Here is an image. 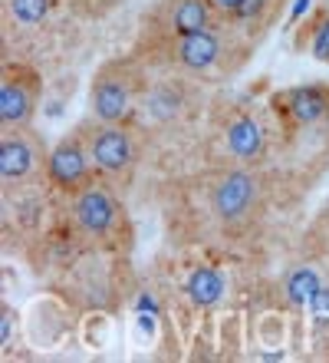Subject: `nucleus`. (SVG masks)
<instances>
[{"label": "nucleus", "instance_id": "nucleus-14", "mask_svg": "<svg viewBox=\"0 0 329 363\" xmlns=\"http://www.w3.org/2000/svg\"><path fill=\"white\" fill-rule=\"evenodd\" d=\"M10 13L20 23H40L50 13V0H10Z\"/></svg>", "mask_w": 329, "mask_h": 363}, {"label": "nucleus", "instance_id": "nucleus-12", "mask_svg": "<svg viewBox=\"0 0 329 363\" xmlns=\"http://www.w3.org/2000/svg\"><path fill=\"white\" fill-rule=\"evenodd\" d=\"M224 294V277L217 274L214 268H197L188 277V297L197 307H214Z\"/></svg>", "mask_w": 329, "mask_h": 363}, {"label": "nucleus", "instance_id": "nucleus-1", "mask_svg": "<svg viewBox=\"0 0 329 363\" xmlns=\"http://www.w3.org/2000/svg\"><path fill=\"white\" fill-rule=\"evenodd\" d=\"M40 83L37 77L23 67L4 69V86H0V119L4 125H23L37 109Z\"/></svg>", "mask_w": 329, "mask_h": 363}, {"label": "nucleus", "instance_id": "nucleus-13", "mask_svg": "<svg viewBox=\"0 0 329 363\" xmlns=\"http://www.w3.org/2000/svg\"><path fill=\"white\" fill-rule=\"evenodd\" d=\"M310 53L320 63H329V10L320 7L316 20H313V33H310Z\"/></svg>", "mask_w": 329, "mask_h": 363}, {"label": "nucleus", "instance_id": "nucleus-10", "mask_svg": "<svg viewBox=\"0 0 329 363\" xmlns=\"http://www.w3.org/2000/svg\"><path fill=\"white\" fill-rule=\"evenodd\" d=\"M211 0H175L171 7V33L175 37H188L197 30L211 27Z\"/></svg>", "mask_w": 329, "mask_h": 363}, {"label": "nucleus", "instance_id": "nucleus-4", "mask_svg": "<svg viewBox=\"0 0 329 363\" xmlns=\"http://www.w3.org/2000/svg\"><path fill=\"white\" fill-rule=\"evenodd\" d=\"M76 218L89 235H109V231L119 225V205H115L112 191L99 189V185H89V189L79 195L76 201Z\"/></svg>", "mask_w": 329, "mask_h": 363}, {"label": "nucleus", "instance_id": "nucleus-15", "mask_svg": "<svg viewBox=\"0 0 329 363\" xmlns=\"http://www.w3.org/2000/svg\"><path fill=\"white\" fill-rule=\"evenodd\" d=\"M290 294H293V301L316 297V294H320V281H316L310 271H300V274H293V281H290Z\"/></svg>", "mask_w": 329, "mask_h": 363}, {"label": "nucleus", "instance_id": "nucleus-2", "mask_svg": "<svg viewBox=\"0 0 329 363\" xmlns=\"http://www.w3.org/2000/svg\"><path fill=\"white\" fill-rule=\"evenodd\" d=\"M89 159L93 155L86 152L79 139H63L47 159L50 182L63 191H79V185L89 182Z\"/></svg>", "mask_w": 329, "mask_h": 363}, {"label": "nucleus", "instance_id": "nucleus-16", "mask_svg": "<svg viewBox=\"0 0 329 363\" xmlns=\"http://www.w3.org/2000/svg\"><path fill=\"white\" fill-rule=\"evenodd\" d=\"M211 7H214L217 13H224V17H241L244 0H211Z\"/></svg>", "mask_w": 329, "mask_h": 363}, {"label": "nucleus", "instance_id": "nucleus-6", "mask_svg": "<svg viewBox=\"0 0 329 363\" xmlns=\"http://www.w3.org/2000/svg\"><path fill=\"white\" fill-rule=\"evenodd\" d=\"M217 57H221V37L214 30H197L175 40V60L185 69H207L217 63Z\"/></svg>", "mask_w": 329, "mask_h": 363}, {"label": "nucleus", "instance_id": "nucleus-17", "mask_svg": "<svg viewBox=\"0 0 329 363\" xmlns=\"http://www.w3.org/2000/svg\"><path fill=\"white\" fill-rule=\"evenodd\" d=\"M326 119H329V113H326Z\"/></svg>", "mask_w": 329, "mask_h": 363}, {"label": "nucleus", "instance_id": "nucleus-8", "mask_svg": "<svg viewBox=\"0 0 329 363\" xmlns=\"http://www.w3.org/2000/svg\"><path fill=\"white\" fill-rule=\"evenodd\" d=\"M287 99H290L293 123H300V125L320 123L329 113V89L326 86H296Z\"/></svg>", "mask_w": 329, "mask_h": 363}, {"label": "nucleus", "instance_id": "nucleus-5", "mask_svg": "<svg viewBox=\"0 0 329 363\" xmlns=\"http://www.w3.org/2000/svg\"><path fill=\"white\" fill-rule=\"evenodd\" d=\"M257 195V182L247 172H231L214 191V211L221 221H241L250 211Z\"/></svg>", "mask_w": 329, "mask_h": 363}, {"label": "nucleus", "instance_id": "nucleus-9", "mask_svg": "<svg viewBox=\"0 0 329 363\" xmlns=\"http://www.w3.org/2000/svg\"><path fill=\"white\" fill-rule=\"evenodd\" d=\"M37 165V149L23 139V135H7L0 143V175L4 179H20L30 175Z\"/></svg>", "mask_w": 329, "mask_h": 363}, {"label": "nucleus", "instance_id": "nucleus-11", "mask_svg": "<svg viewBox=\"0 0 329 363\" xmlns=\"http://www.w3.org/2000/svg\"><path fill=\"white\" fill-rule=\"evenodd\" d=\"M227 145H231V152H234L237 159H254L263 145L260 125H257L250 116H237L234 123L227 125Z\"/></svg>", "mask_w": 329, "mask_h": 363}, {"label": "nucleus", "instance_id": "nucleus-7", "mask_svg": "<svg viewBox=\"0 0 329 363\" xmlns=\"http://www.w3.org/2000/svg\"><path fill=\"white\" fill-rule=\"evenodd\" d=\"M132 93L122 79L115 77H99V83L93 86V113L99 123H122L129 116Z\"/></svg>", "mask_w": 329, "mask_h": 363}, {"label": "nucleus", "instance_id": "nucleus-3", "mask_svg": "<svg viewBox=\"0 0 329 363\" xmlns=\"http://www.w3.org/2000/svg\"><path fill=\"white\" fill-rule=\"evenodd\" d=\"M89 155H93V165L105 175L125 172L132 162V143L129 133H122L115 123H103L89 139Z\"/></svg>", "mask_w": 329, "mask_h": 363}]
</instances>
